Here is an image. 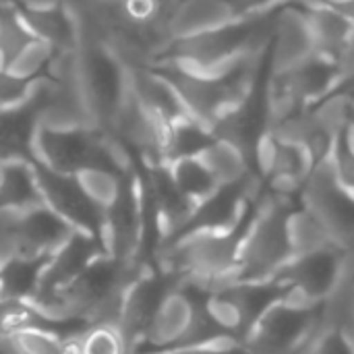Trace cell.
Instances as JSON below:
<instances>
[{
  "label": "cell",
  "instance_id": "14",
  "mask_svg": "<svg viewBox=\"0 0 354 354\" xmlns=\"http://www.w3.org/2000/svg\"><path fill=\"white\" fill-rule=\"evenodd\" d=\"M122 15L139 25H156L168 19L172 4L168 0H118Z\"/></svg>",
  "mask_w": 354,
  "mask_h": 354
},
{
  "label": "cell",
  "instance_id": "4",
  "mask_svg": "<svg viewBox=\"0 0 354 354\" xmlns=\"http://www.w3.org/2000/svg\"><path fill=\"white\" fill-rule=\"evenodd\" d=\"M31 168L35 174V185H37L41 203L48 209H52L56 216H60L73 230H79L97 239L104 209L85 193L81 180L75 174L52 170L39 160H33Z\"/></svg>",
  "mask_w": 354,
  "mask_h": 354
},
{
  "label": "cell",
  "instance_id": "9",
  "mask_svg": "<svg viewBox=\"0 0 354 354\" xmlns=\"http://www.w3.org/2000/svg\"><path fill=\"white\" fill-rule=\"evenodd\" d=\"M41 203L31 162L0 164V207H31Z\"/></svg>",
  "mask_w": 354,
  "mask_h": 354
},
{
  "label": "cell",
  "instance_id": "17",
  "mask_svg": "<svg viewBox=\"0 0 354 354\" xmlns=\"http://www.w3.org/2000/svg\"><path fill=\"white\" fill-rule=\"evenodd\" d=\"M0 354H19V353H17V351H12V348L4 342V344H2V348H0Z\"/></svg>",
  "mask_w": 354,
  "mask_h": 354
},
{
  "label": "cell",
  "instance_id": "1",
  "mask_svg": "<svg viewBox=\"0 0 354 354\" xmlns=\"http://www.w3.org/2000/svg\"><path fill=\"white\" fill-rule=\"evenodd\" d=\"M35 160L64 174L97 170L120 176L133 168L112 137L95 127L41 124L35 137Z\"/></svg>",
  "mask_w": 354,
  "mask_h": 354
},
{
  "label": "cell",
  "instance_id": "11",
  "mask_svg": "<svg viewBox=\"0 0 354 354\" xmlns=\"http://www.w3.org/2000/svg\"><path fill=\"white\" fill-rule=\"evenodd\" d=\"M166 166H168L170 176H172L174 185L178 187V191L193 205H197L199 201L209 197L220 187L218 180L214 178V174L209 172V168L203 164V160L199 156L180 158V160H174V162H168Z\"/></svg>",
  "mask_w": 354,
  "mask_h": 354
},
{
  "label": "cell",
  "instance_id": "8",
  "mask_svg": "<svg viewBox=\"0 0 354 354\" xmlns=\"http://www.w3.org/2000/svg\"><path fill=\"white\" fill-rule=\"evenodd\" d=\"M216 141L209 127L193 118L191 114L180 116L166 124L164 131V145H162V162H174L180 158L199 156Z\"/></svg>",
  "mask_w": 354,
  "mask_h": 354
},
{
  "label": "cell",
  "instance_id": "2",
  "mask_svg": "<svg viewBox=\"0 0 354 354\" xmlns=\"http://www.w3.org/2000/svg\"><path fill=\"white\" fill-rule=\"evenodd\" d=\"M75 81L93 127L108 131L124 93V66L100 41H81L75 50Z\"/></svg>",
  "mask_w": 354,
  "mask_h": 354
},
{
  "label": "cell",
  "instance_id": "12",
  "mask_svg": "<svg viewBox=\"0 0 354 354\" xmlns=\"http://www.w3.org/2000/svg\"><path fill=\"white\" fill-rule=\"evenodd\" d=\"M31 41L35 37L17 12L15 2H0V66L8 68Z\"/></svg>",
  "mask_w": 354,
  "mask_h": 354
},
{
  "label": "cell",
  "instance_id": "18",
  "mask_svg": "<svg viewBox=\"0 0 354 354\" xmlns=\"http://www.w3.org/2000/svg\"><path fill=\"white\" fill-rule=\"evenodd\" d=\"M0 2H8V0H0Z\"/></svg>",
  "mask_w": 354,
  "mask_h": 354
},
{
  "label": "cell",
  "instance_id": "16",
  "mask_svg": "<svg viewBox=\"0 0 354 354\" xmlns=\"http://www.w3.org/2000/svg\"><path fill=\"white\" fill-rule=\"evenodd\" d=\"M35 81L17 77L15 73H10L8 68L0 66V108L6 106H15L21 104L33 89Z\"/></svg>",
  "mask_w": 354,
  "mask_h": 354
},
{
  "label": "cell",
  "instance_id": "7",
  "mask_svg": "<svg viewBox=\"0 0 354 354\" xmlns=\"http://www.w3.org/2000/svg\"><path fill=\"white\" fill-rule=\"evenodd\" d=\"M23 23L29 27L35 39L48 44L56 52H75L79 48V27L75 15L64 4H44L31 6L12 0Z\"/></svg>",
  "mask_w": 354,
  "mask_h": 354
},
{
  "label": "cell",
  "instance_id": "5",
  "mask_svg": "<svg viewBox=\"0 0 354 354\" xmlns=\"http://www.w3.org/2000/svg\"><path fill=\"white\" fill-rule=\"evenodd\" d=\"M197 303L199 295L183 286L172 288L158 305L141 342L133 353H162L172 348L189 330Z\"/></svg>",
  "mask_w": 354,
  "mask_h": 354
},
{
  "label": "cell",
  "instance_id": "15",
  "mask_svg": "<svg viewBox=\"0 0 354 354\" xmlns=\"http://www.w3.org/2000/svg\"><path fill=\"white\" fill-rule=\"evenodd\" d=\"M297 354H351V351L334 330L324 328L319 322L313 334L307 338V342L299 348Z\"/></svg>",
  "mask_w": 354,
  "mask_h": 354
},
{
  "label": "cell",
  "instance_id": "10",
  "mask_svg": "<svg viewBox=\"0 0 354 354\" xmlns=\"http://www.w3.org/2000/svg\"><path fill=\"white\" fill-rule=\"evenodd\" d=\"M286 241L292 257L319 253L326 249H336L324 230V226L303 207L290 209L286 216Z\"/></svg>",
  "mask_w": 354,
  "mask_h": 354
},
{
  "label": "cell",
  "instance_id": "3",
  "mask_svg": "<svg viewBox=\"0 0 354 354\" xmlns=\"http://www.w3.org/2000/svg\"><path fill=\"white\" fill-rule=\"evenodd\" d=\"M52 102L54 83L41 77L21 104L0 108V164L35 160V137Z\"/></svg>",
  "mask_w": 354,
  "mask_h": 354
},
{
  "label": "cell",
  "instance_id": "6",
  "mask_svg": "<svg viewBox=\"0 0 354 354\" xmlns=\"http://www.w3.org/2000/svg\"><path fill=\"white\" fill-rule=\"evenodd\" d=\"M124 81L127 91L164 124H170L172 120L189 114L172 83L153 66L124 68Z\"/></svg>",
  "mask_w": 354,
  "mask_h": 354
},
{
  "label": "cell",
  "instance_id": "13",
  "mask_svg": "<svg viewBox=\"0 0 354 354\" xmlns=\"http://www.w3.org/2000/svg\"><path fill=\"white\" fill-rule=\"evenodd\" d=\"M83 354H131V346L114 326H87L81 332Z\"/></svg>",
  "mask_w": 354,
  "mask_h": 354
}]
</instances>
